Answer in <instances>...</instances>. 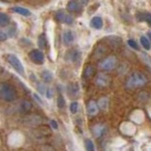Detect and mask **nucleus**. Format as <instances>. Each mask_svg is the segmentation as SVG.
Wrapping results in <instances>:
<instances>
[{"label": "nucleus", "instance_id": "obj_1", "mask_svg": "<svg viewBox=\"0 0 151 151\" xmlns=\"http://www.w3.org/2000/svg\"><path fill=\"white\" fill-rule=\"evenodd\" d=\"M146 82H147V78L144 74L140 72H134L127 79L126 86L129 89H135L144 86V85L146 84Z\"/></svg>", "mask_w": 151, "mask_h": 151}, {"label": "nucleus", "instance_id": "obj_2", "mask_svg": "<svg viewBox=\"0 0 151 151\" xmlns=\"http://www.w3.org/2000/svg\"><path fill=\"white\" fill-rule=\"evenodd\" d=\"M0 96L6 102H12L16 99L17 94L15 89L11 84L3 82L0 84Z\"/></svg>", "mask_w": 151, "mask_h": 151}, {"label": "nucleus", "instance_id": "obj_3", "mask_svg": "<svg viewBox=\"0 0 151 151\" xmlns=\"http://www.w3.org/2000/svg\"><path fill=\"white\" fill-rule=\"evenodd\" d=\"M7 60L8 63L12 65V67L16 71L19 75L24 76L25 75V68H24V65L21 63V60L17 58V56L13 55V54H9L7 55Z\"/></svg>", "mask_w": 151, "mask_h": 151}, {"label": "nucleus", "instance_id": "obj_4", "mask_svg": "<svg viewBox=\"0 0 151 151\" xmlns=\"http://www.w3.org/2000/svg\"><path fill=\"white\" fill-rule=\"evenodd\" d=\"M116 64H117L116 58L113 56H111V57H108V58L102 60L100 63H99V68L103 71H110L114 68Z\"/></svg>", "mask_w": 151, "mask_h": 151}, {"label": "nucleus", "instance_id": "obj_5", "mask_svg": "<svg viewBox=\"0 0 151 151\" xmlns=\"http://www.w3.org/2000/svg\"><path fill=\"white\" fill-rule=\"evenodd\" d=\"M56 20L63 23V24H66V25H71L74 22V18L70 15L69 13L65 12L64 11H59L58 12H56Z\"/></svg>", "mask_w": 151, "mask_h": 151}, {"label": "nucleus", "instance_id": "obj_6", "mask_svg": "<svg viewBox=\"0 0 151 151\" xmlns=\"http://www.w3.org/2000/svg\"><path fill=\"white\" fill-rule=\"evenodd\" d=\"M28 57H29V60L35 64H42L45 61L44 54H42V51L38 49H33L32 51H30L29 54H28Z\"/></svg>", "mask_w": 151, "mask_h": 151}, {"label": "nucleus", "instance_id": "obj_7", "mask_svg": "<svg viewBox=\"0 0 151 151\" xmlns=\"http://www.w3.org/2000/svg\"><path fill=\"white\" fill-rule=\"evenodd\" d=\"M110 81H111V78L110 77L105 74V73H100L97 75V77L96 78V85L100 87H106L108 86L109 84H110Z\"/></svg>", "mask_w": 151, "mask_h": 151}, {"label": "nucleus", "instance_id": "obj_8", "mask_svg": "<svg viewBox=\"0 0 151 151\" xmlns=\"http://www.w3.org/2000/svg\"><path fill=\"white\" fill-rule=\"evenodd\" d=\"M75 41L74 33L71 30H65L63 34V42L65 45H71Z\"/></svg>", "mask_w": 151, "mask_h": 151}, {"label": "nucleus", "instance_id": "obj_9", "mask_svg": "<svg viewBox=\"0 0 151 151\" xmlns=\"http://www.w3.org/2000/svg\"><path fill=\"white\" fill-rule=\"evenodd\" d=\"M67 9L73 12H78L81 9V4L78 0H70L67 4Z\"/></svg>", "mask_w": 151, "mask_h": 151}, {"label": "nucleus", "instance_id": "obj_10", "mask_svg": "<svg viewBox=\"0 0 151 151\" xmlns=\"http://www.w3.org/2000/svg\"><path fill=\"white\" fill-rule=\"evenodd\" d=\"M87 112H88V114L90 115H96V113L98 112V104L96 102V101H93V100H91V101H89L88 104H87Z\"/></svg>", "mask_w": 151, "mask_h": 151}, {"label": "nucleus", "instance_id": "obj_11", "mask_svg": "<svg viewBox=\"0 0 151 151\" xmlns=\"http://www.w3.org/2000/svg\"><path fill=\"white\" fill-rule=\"evenodd\" d=\"M136 18L138 19L140 22H145L151 25V13L147 12H138L136 15Z\"/></svg>", "mask_w": 151, "mask_h": 151}, {"label": "nucleus", "instance_id": "obj_12", "mask_svg": "<svg viewBox=\"0 0 151 151\" xmlns=\"http://www.w3.org/2000/svg\"><path fill=\"white\" fill-rule=\"evenodd\" d=\"M94 74H96V68L93 65H88L83 71V78L85 79H90L93 77Z\"/></svg>", "mask_w": 151, "mask_h": 151}, {"label": "nucleus", "instance_id": "obj_13", "mask_svg": "<svg viewBox=\"0 0 151 151\" xmlns=\"http://www.w3.org/2000/svg\"><path fill=\"white\" fill-rule=\"evenodd\" d=\"M12 11L15 13L20 14V15L23 16H30L31 15V12L29 9H27L26 8H22V7H12Z\"/></svg>", "mask_w": 151, "mask_h": 151}, {"label": "nucleus", "instance_id": "obj_14", "mask_svg": "<svg viewBox=\"0 0 151 151\" xmlns=\"http://www.w3.org/2000/svg\"><path fill=\"white\" fill-rule=\"evenodd\" d=\"M91 26L96 28V29H101L103 27V20L101 17L99 16H94L91 20Z\"/></svg>", "mask_w": 151, "mask_h": 151}, {"label": "nucleus", "instance_id": "obj_15", "mask_svg": "<svg viewBox=\"0 0 151 151\" xmlns=\"http://www.w3.org/2000/svg\"><path fill=\"white\" fill-rule=\"evenodd\" d=\"M78 91H79V88H78V85L77 83L69 84V86L67 88V92L69 94H71L72 96H75L76 94H78Z\"/></svg>", "mask_w": 151, "mask_h": 151}, {"label": "nucleus", "instance_id": "obj_16", "mask_svg": "<svg viewBox=\"0 0 151 151\" xmlns=\"http://www.w3.org/2000/svg\"><path fill=\"white\" fill-rule=\"evenodd\" d=\"M99 109H101L102 111H106L109 107V99L107 97H101L97 102Z\"/></svg>", "mask_w": 151, "mask_h": 151}, {"label": "nucleus", "instance_id": "obj_17", "mask_svg": "<svg viewBox=\"0 0 151 151\" xmlns=\"http://www.w3.org/2000/svg\"><path fill=\"white\" fill-rule=\"evenodd\" d=\"M38 45L41 49H45L47 46V39L45 34H41L38 38Z\"/></svg>", "mask_w": 151, "mask_h": 151}, {"label": "nucleus", "instance_id": "obj_18", "mask_svg": "<svg viewBox=\"0 0 151 151\" xmlns=\"http://www.w3.org/2000/svg\"><path fill=\"white\" fill-rule=\"evenodd\" d=\"M41 77H42V79L44 80L45 82H50L52 78H53V76H52L51 72H49L48 70H44L42 72V75H41Z\"/></svg>", "mask_w": 151, "mask_h": 151}, {"label": "nucleus", "instance_id": "obj_19", "mask_svg": "<svg viewBox=\"0 0 151 151\" xmlns=\"http://www.w3.org/2000/svg\"><path fill=\"white\" fill-rule=\"evenodd\" d=\"M93 131L96 137H100L105 131V127L102 125H96L93 127Z\"/></svg>", "mask_w": 151, "mask_h": 151}, {"label": "nucleus", "instance_id": "obj_20", "mask_svg": "<svg viewBox=\"0 0 151 151\" xmlns=\"http://www.w3.org/2000/svg\"><path fill=\"white\" fill-rule=\"evenodd\" d=\"M11 20H9V17L5 14L3 12L0 13V26L1 27H5V26H8Z\"/></svg>", "mask_w": 151, "mask_h": 151}, {"label": "nucleus", "instance_id": "obj_21", "mask_svg": "<svg viewBox=\"0 0 151 151\" xmlns=\"http://www.w3.org/2000/svg\"><path fill=\"white\" fill-rule=\"evenodd\" d=\"M140 42H141L142 45H143V47H144V48H145V50H149V49H150V47H151V42H150V41H149L145 36H141V38H140Z\"/></svg>", "mask_w": 151, "mask_h": 151}, {"label": "nucleus", "instance_id": "obj_22", "mask_svg": "<svg viewBox=\"0 0 151 151\" xmlns=\"http://www.w3.org/2000/svg\"><path fill=\"white\" fill-rule=\"evenodd\" d=\"M69 57H70V60L74 61V63H77L78 60H80V52L78 51V50H74L72 52H70L69 53Z\"/></svg>", "mask_w": 151, "mask_h": 151}, {"label": "nucleus", "instance_id": "obj_23", "mask_svg": "<svg viewBox=\"0 0 151 151\" xmlns=\"http://www.w3.org/2000/svg\"><path fill=\"white\" fill-rule=\"evenodd\" d=\"M31 108H32L31 103H30V102H28V101H27V100H24V101L21 103V110H22V111H24V112L29 111L31 110Z\"/></svg>", "mask_w": 151, "mask_h": 151}, {"label": "nucleus", "instance_id": "obj_24", "mask_svg": "<svg viewBox=\"0 0 151 151\" xmlns=\"http://www.w3.org/2000/svg\"><path fill=\"white\" fill-rule=\"evenodd\" d=\"M85 147L87 151H94V145L91 139L85 140Z\"/></svg>", "mask_w": 151, "mask_h": 151}, {"label": "nucleus", "instance_id": "obj_25", "mask_svg": "<svg viewBox=\"0 0 151 151\" xmlns=\"http://www.w3.org/2000/svg\"><path fill=\"white\" fill-rule=\"evenodd\" d=\"M78 102H72L70 105V111L72 113H77L78 112Z\"/></svg>", "mask_w": 151, "mask_h": 151}, {"label": "nucleus", "instance_id": "obj_26", "mask_svg": "<svg viewBox=\"0 0 151 151\" xmlns=\"http://www.w3.org/2000/svg\"><path fill=\"white\" fill-rule=\"evenodd\" d=\"M37 90L39 91V93H41V94H45V93H46V88H45V86L42 83H38L37 84Z\"/></svg>", "mask_w": 151, "mask_h": 151}, {"label": "nucleus", "instance_id": "obj_27", "mask_svg": "<svg viewBox=\"0 0 151 151\" xmlns=\"http://www.w3.org/2000/svg\"><path fill=\"white\" fill-rule=\"evenodd\" d=\"M57 103H58V107L60 109H63L64 106H65V100L63 96H60L58 97V100H57Z\"/></svg>", "mask_w": 151, "mask_h": 151}, {"label": "nucleus", "instance_id": "obj_28", "mask_svg": "<svg viewBox=\"0 0 151 151\" xmlns=\"http://www.w3.org/2000/svg\"><path fill=\"white\" fill-rule=\"evenodd\" d=\"M127 45H129L131 48H133L135 50H139V45L134 40H129V41H127Z\"/></svg>", "mask_w": 151, "mask_h": 151}, {"label": "nucleus", "instance_id": "obj_29", "mask_svg": "<svg viewBox=\"0 0 151 151\" xmlns=\"http://www.w3.org/2000/svg\"><path fill=\"white\" fill-rule=\"evenodd\" d=\"M45 96H46V97L48 98V99H51L52 97H53V91H52L50 88H48V89L46 90Z\"/></svg>", "mask_w": 151, "mask_h": 151}, {"label": "nucleus", "instance_id": "obj_30", "mask_svg": "<svg viewBox=\"0 0 151 151\" xmlns=\"http://www.w3.org/2000/svg\"><path fill=\"white\" fill-rule=\"evenodd\" d=\"M8 35H7V33L5 32V31H1L0 32V40L1 41H5L6 39H8Z\"/></svg>", "mask_w": 151, "mask_h": 151}, {"label": "nucleus", "instance_id": "obj_31", "mask_svg": "<svg viewBox=\"0 0 151 151\" xmlns=\"http://www.w3.org/2000/svg\"><path fill=\"white\" fill-rule=\"evenodd\" d=\"M50 126H51L52 127H53L54 129H58V127H59L58 123H57L56 120H51V121H50Z\"/></svg>", "mask_w": 151, "mask_h": 151}, {"label": "nucleus", "instance_id": "obj_32", "mask_svg": "<svg viewBox=\"0 0 151 151\" xmlns=\"http://www.w3.org/2000/svg\"><path fill=\"white\" fill-rule=\"evenodd\" d=\"M33 96H34V98H35L36 100H37L38 102H39L40 104H42V99L40 98V96H38V94L34 93V94H33Z\"/></svg>", "mask_w": 151, "mask_h": 151}, {"label": "nucleus", "instance_id": "obj_33", "mask_svg": "<svg viewBox=\"0 0 151 151\" xmlns=\"http://www.w3.org/2000/svg\"><path fill=\"white\" fill-rule=\"evenodd\" d=\"M88 1H89V0H81V2H82L83 5H86L88 3Z\"/></svg>", "mask_w": 151, "mask_h": 151}, {"label": "nucleus", "instance_id": "obj_34", "mask_svg": "<svg viewBox=\"0 0 151 151\" xmlns=\"http://www.w3.org/2000/svg\"><path fill=\"white\" fill-rule=\"evenodd\" d=\"M147 35H148V37H149V39L151 40V31H149V32L147 33Z\"/></svg>", "mask_w": 151, "mask_h": 151}]
</instances>
